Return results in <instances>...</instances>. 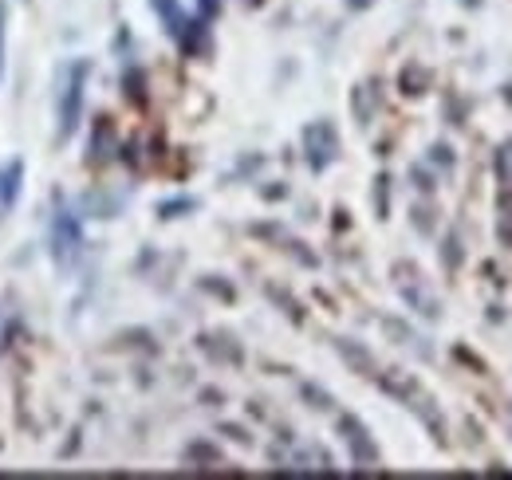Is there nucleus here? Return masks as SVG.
I'll return each instance as SVG.
<instances>
[{"instance_id":"obj_1","label":"nucleus","mask_w":512,"mask_h":480,"mask_svg":"<svg viewBox=\"0 0 512 480\" xmlns=\"http://www.w3.org/2000/svg\"><path fill=\"white\" fill-rule=\"evenodd\" d=\"M87 75H91V63L75 60L64 63L60 75H56V119H60V142H67L75 130H79V115H83V95H87Z\"/></svg>"},{"instance_id":"obj_2","label":"nucleus","mask_w":512,"mask_h":480,"mask_svg":"<svg viewBox=\"0 0 512 480\" xmlns=\"http://www.w3.org/2000/svg\"><path fill=\"white\" fill-rule=\"evenodd\" d=\"M375 382L383 386L386 394H394V398H398L406 410H414L418 418L430 425V433H434V437L446 445V421H442V414H438L434 398H430V394H426V390H422L414 378H406V374H390V370H379V374H375Z\"/></svg>"},{"instance_id":"obj_3","label":"nucleus","mask_w":512,"mask_h":480,"mask_svg":"<svg viewBox=\"0 0 512 480\" xmlns=\"http://www.w3.org/2000/svg\"><path fill=\"white\" fill-rule=\"evenodd\" d=\"M48 248H52V260L60 268H71L79 260V248H83V229H79V217L67 209L64 201L56 205L52 213V225H48Z\"/></svg>"},{"instance_id":"obj_4","label":"nucleus","mask_w":512,"mask_h":480,"mask_svg":"<svg viewBox=\"0 0 512 480\" xmlns=\"http://www.w3.org/2000/svg\"><path fill=\"white\" fill-rule=\"evenodd\" d=\"M339 433H343V445H347V453H351V465H355V469H379V465H383L375 437L367 433V425H363L359 418L343 414V418H339Z\"/></svg>"},{"instance_id":"obj_5","label":"nucleus","mask_w":512,"mask_h":480,"mask_svg":"<svg viewBox=\"0 0 512 480\" xmlns=\"http://www.w3.org/2000/svg\"><path fill=\"white\" fill-rule=\"evenodd\" d=\"M154 12L162 16V24H166V32L186 48L193 52L197 44H201V36H205V20H193L182 12V4L178 0H154Z\"/></svg>"},{"instance_id":"obj_6","label":"nucleus","mask_w":512,"mask_h":480,"mask_svg":"<svg viewBox=\"0 0 512 480\" xmlns=\"http://www.w3.org/2000/svg\"><path fill=\"white\" fill-rule=\"evenodd\" d=\"M339 154V138H335V126L331 122H312L304 130V158L312 170H327Z\"/></svg>"},{"instance_id":"obj_7","label":"nucleus","mask_w":512,"mask_h":480,"mask_svg":"<svg viewBox=\"0 0 512 480\" xmlns=\"http://www.w3.org/2000/svg\"><path fill=\"white\" fill-rule=\"evenodd\" d=\"M398 292H402L406 307H414L418 315H426V319H438V315H442V307H438V300H434V292L422 284V276H418L414 268H398Z\"/></svg>"},{"instance_id":"obj_8","label":"nucleus","mask_w":512,"mask_h":480,"mask_svg":"<svg viewBox=\"0 0 512 480\" xmlns=\"http://www.w3.org/2000/svg\"><path fill=\"white\" fill-rule=\"evenodd\" d=\"M20 178H24V162H8V166L0 170V217L16 205V197H20Z\"/></svg>"},{"instance_id":"obj_9","label":"nucleus","mask_w":512,"mask_h":480,"mask_svg":"<svg viewBox=\"0 0 512 480\" xmlns=\"http://www.w3.org/2000/svg\"><path fill=\"white\" fill-rule=\"evenodd\" d=\"M335 347H339V355L351 362V366H355L359 374H367V378H375V374H379V362L371 359V355H367V351H363L359 343H351V339H339Z\"/></svg>"},{"instance_id":"obj_10","label":"nucleus","mask_w":512,"mask_h":480,"mask_svg":"<svg viewBox=\"0 0 512 480\" xmlns=\"http://www.w3.org/2000/svg\"><path fill=\"white\" fill-rule=\"evenodd\" d=\"M386 331L394 335V343H402V347H410V351H418L422 359H430V347H426V343H418V335H414L410 327H402L398 319H386Z\"/></svg>"},{"instance_id":"obj_11","label":"nucleus","mask_w":512,"mask_h":480,"mask_svg":"<svg viewBox=\"0 0 512 480\" xmlns=\"http://www.w3.org/2000/svg\"><path fill=\"white\" fill-rule=\"evenodd\" d=\"M497 185H501V193L512 197V142L497 150Z\"/></svg>"},{"instance_id":"obj_12","label":"nucleus","mask_w":512,"mask_h":480,"mask_svg":"<svg viewBox=\"0 0 512 480\" xmlns=\"http://www.w3.org/2000/svg\"><path fill=\"white\" fill-rule=\"evenodd\" d=\"M497 233H501V244H512V197L501 193V213H497Z\"/></svg>"},{"instance_id":"obj_13","label":"nucleus","mask_w":512,"mask_h":480,"mask_svg":"<svg viewBox=\"0 0 512 480\" xmlns=\"http://www.w3.org/2000/svg\"><path fill=\"white\" fill-rule=\"evenodd\" d=\"M4 56H8V8L0 4V79H4Z\"/></svg>"},{"instance_id":"obj_14","label":"nucleus","mask_w":512,"mask_h":480,"mask_svg":"<svg viewBox=\"0 0 512 480\" xmlns=\"http://www.w3.org/2000/svg\"><path fill=\"white\" fill-rule=\"evenodd\" d=\"M193 209V197H178V201H166L162 205V217H182V213H190Z\"/></svg>"},{"instance_id":"obj_15","label":"nucleus","mask_w":512,"mask_h":480,"mask_svg":"<svg viewBox=\"0 0 512 480\" xmlns=\"http://www.w3.org/2000/svg\"><path fill=\"white\" fill-rule=\"evenodd\" d=\"M461 240H457V233H449V240H446V268L453 272L457 268V260H461V248H457Z\"/></svg>"},{"instance_id":"obj_16","label":"nucleus","mask_w":512,"mask_h":480,"mask_svg":"<svg viewBox=\"0 0 512 480\" xmlns=\"http://www.w3.org/2000/svg\"><path fill=\"white\" fill-rule=\"evenodd\" d=\"M434 162H438L442 170H453V158H449V146H434Z\"/></svg>"},{"instance_id":"obj_17","label":"nucleus","mask_w":512,"mask_h":480,"mask_svg":"<svg viewBox=\"0 0 512 480\" xmlns=\"http://www.w3.org/2000/svg\"><path fill=\"white\" fill-rule=\"evenodd\" d=\"M379 213L386 217V178H379Z\"/></svg>"},{"instance_id":"obj_18","label":"nucleus","mask_w":512,"mask_h":480,"mask_svg":"<svg viewBox=\"0 0 512 480\" xmlns=\"http://www.w3.org/2000/svg\"><path fill=\"white\" fill-rule=\"evenodd\" d=\"M375 0H347V8H355V12H363V8H371Z\"/></svg>"},{"instance_id":"obj_19","label":"nucleus","mask_w":512,"mask_h":480,"mask_svg":"<svg viewBox=\"0 0 512 480\" xmlns=\"http://www.w3.org/2000/svg\"><path fill=\"white\" fill-rule=\"evenodd\" d=\"M461 4H481V0H461Z\"/></svg>"}]
</instances>
